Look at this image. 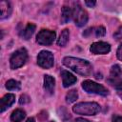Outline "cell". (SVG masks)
I'll list each match as a JSON object with an SVG mask.
<instances>
[{"label": "cell", "instance_id": "1", "mask_svg": "<svg viewBox=\"0 0 122 122\" xmlns=\"http://www.w3.org/2000/svg\"><path fill=\"white\" fill-rule=\"evenodd\" d=\"M63 64L74 72L83 76L90 75L92 71V67L89 61L77 57L67 56L63 59Z\"/></svg>", "mask_w": 122, "mask_h": 122}, {"label": "cell", "instance_id": "2", "mask_svg": "<svg viewBox=\"0 0 122 122\" xmlns=\"http://www.w3.org/2000/svg\"><path fill=\"white\" fill-rule=\"evenodd\" d=\"M72 111L81 115H95L100 112V106L95 102H80L72 107Z\"/></svg>", "mask_w": 122, "mask_h": 122}, {"label": "cell", "instance_id": "3", "mask_svg": "<svg viewBox=\"0 0 122 122\" xmlns=\"http://www.w3.org/2000/svg\"><path fill=\"white\" fill-rule=\"evenodd\" d=\"M28 59V51L26 49L21 48L17 51H15L10 59V65L12 70L18 69L22 67Z\"/></svg>", "mask_w": 122, "mask_h": 122}, {"label": "cell", "instance_id": "4", "mask_svg": "<svg viewBox=\"0 0 122 122\" xmlns=\"http://www.w3.org/2000/svg\"><path fill=\"white\" fill-rule=\"evenodd\" d=\"M82 88L85 92L89 93H94V94H99L102 96H106L109 93V91L102 86L101 84H98L96 82H93L92 80H85L82 82Z\"/></svg>", "mask_w": 122, "mask_h": 122}, {"label": "cell", "instance_id": "5", "mask_svg": "<svg viewBox=\"0 0 122 122\" xmlns=\"http://www.w3.org/2000/svg\"><path fill=\"white\" fill-rule=\"evenodd\" d=\"M72 18L74 23L77 27H83L88 22V13L87 11L82 9L79 4H75L72 8Z\"/></svg>", "mask_w": 122, "mask_h": 122}, {"label": "cell", "instance_id": "6", "mask_svg": "<svg viewBox=\"0 0 122 122\" xmlns=\"http://www.w3.org/2000/svg\"><path fill=\"white\" fill-rule=\"evenodd\" d=\"M54 57L49 51H41L37 55V64L43 69H50L53 66Z\"/></svg>", "mask_w": 122, "mask_h": 122}, {"label": "cell", "instance_id": "7", "mask_svg": "<svg viewBox=\"0 0 122 122\" xmlns=\"http://www.w3.org/2000/svg\"><path fill=\"white\" fill-rule=\"evenodd\" d=\"M55 31L50 30H42L38 32L36 36V41L38 44L43 45V46H48L51 45L54 39H55Z\"/></svg>", "mask_w": 122, "mask_h": 122}, {"label": "cell", "instance_id": "8", "mask_svg": "<svg viewBox=\"0 0 122 122\" xmlns=\"http://www.w3.org/2000/svg\"><path fill=\"white\" fill-rule=\"evenodd\" d=\"M90 51L93 54H106L110 52L111 51V45L107 42L99 41V42H94L91 45Z\"/></svg>", "mask_w": 122, "mask_h": 122}, {"label": "cell", "instance_id": "9", "mask_svg": "<svg viewBox=\"0 0 122 122\" xmlns=\"http://www.w3.org/2000/svg\"><path fill=\"white\" fill-rule=\"evenodd\" d=\"M15 101V95L12 93H8L4 95L0 100V112H5L8 108H10L13 102Z\"/></svg>", "mask_w": 122, "mask_h": 122}, {"label": "cell", "instance_id": "10", "mask_svg": "<svg viewBox=\"0 0 122 122\" xmlns=\"http://www.w3.org/2000/svg\"><path fill=\"white\" fill-rule=\"evenodd\" d=\"M61 76H62V81H63V86L65 88L70 87L71 85H73L76 82V77L71 73L68 71H61Z\"/></svg>", "mask_w": 122, "mask_h": 122}, {"label": "cell", "instance_id": "11", "mask_svg": "<svg viewBox=\"0 0 122 122\" xmlns=\"http://www.w3.org/2000/svg\"><path fill=\"white\" fill-rule=\"evenodd\" d=\"M54 86H55V80L52 76L47 74L44 76V89L47 92L50 94H52L54 92Z\"/></svg>", "mask_w": 122, "mask_h": 122}, {"label": "cell", "instance_id": "12", "mask_svg": "<svg viewBox=\"0 0 122 122\" xmlns=\"http://www.w3.org/2000/svg\"><path fill=\"white\" fill-rule=\"evenodd\" d=\"M11 6L10 4V2L8 1H1L0 2V11H1V15L0 18L1 19H5L8 18L10 13H11Z\"/></svg>", "mask_w": 122, "mask_h": 122}, {"label": "cell", "instance_id": "13", "mask_svg": "<svg viewBox=\"0 0 122 122\" xmlns=\"http://www.w3.org/2000/svg\"><path fill=\"white\" fill-rule=\"evenodd\" d=\"M35 25L34 24H31V23H29L24 30H22L21 31V37L25 40H28L31 37V35L33 34L34 30H35Z\"/></svg>", "mask_w": 122, "mask_h": 122}, {"label": "cell", "instance_id": "14", "mask_svg": "<svg viewBox=\"0 0 122 122\" xmlns=\"http://www.w3.org/2000/svg\"><path fill=\"white\" fill-rule=\"evenodd\" d=\"M72 18V9L70 7L64 6L62 8V13H61V22L63 24L68 23Z\"/></svg>", "mask_w": 122, "mask_h": 122}, {"label": "cell", "instance_id": "15", "mask_svg": "<svg viewBox=\"0 0 122 122\" xmlns=\"http://www.w3.org/2000/svg\"><path fill=\"white\" fill-rule=\"evenodd\" d=\"M26 117V112L22 109H16L10 114V120L12 122H21Z\"/></svg>", "mask_w": 122, "mask_h": 122}, {"label": "cell", "instance_id": "16", "mask_svg": "<svg viewBox=\"0 0 122 122\" xmlns=\"http://www.w3.org/2000/svg\"><path fill=\"white\" fill-rule=\"evenodd\" d=\"M69 37H70V32H69V30L68 29H64L61 33H60V36L57 40V44L58 46L60 47H65L69 41Z\"/></svg>", "mask_w": 122, "mask_h": 122}, {"label": "cell", "instance_id": "17", "mask_svg": "<svg viewBox=\"0 0 122 122\" xmlns=\"http://www.w3.org/2000/svg\"><path fill=\"white\" fill-rule=\"evenodd\" d=\"M20 87H21V84L19 81L10 79L6 82V88L9 91H18V90H20Z\"/></svg>", "mask_w": 122, "mask_h": 122}, {"label": "cell", "instance_id": "18", "mask_svg": "<svg viewBox=\"0 0 122 122\" xmlns=\"http://www.w3.org/2000/svg\"><path fill=\"white\" fill-rule=\"evenodd\" d=\"M110 74H111L112 78H118L119 76H121V74H122V71H121L120 66L117 65V64L113 65V66L111 68Z\"/></svg>", "mask_w": 122, "mask_h": 122}, {"label": "cell", "instance_id": "19", "mask_svg": "<svg viewBox=\"0 0 122 122\" xmlns=\"http://www.w3.org/2000/svg\"><path fill=\"white\" fill-rule=\"evenodd\" d=\"M78 98V93L76 90H71L67 94H66V101L68 103H72L76 101Z\"/></svg>", "mask_w": 122, "mask_h": 122}, {"label": "cell", "instance_id": "20", "mask_svg": "<svg viewBox=\"0 0 122 122\" xmlns=\"http://www.w3.org/2000/svg\"><path fill=\"white\" fill-rule=\"evenodd\" d=\"M109 83L114 87L116 90H119V91H122V79L121 78H111L108 80Z\"/></svg>", "mask_w": 122, "mask_h": 122}, {"label": "cell", "instance_id": "21", "mask_svg": "<svg viewBox=\"0 0 122 122\" xmlns=\"http://www.w3.org/2000/svg\"><path fill=\"white\" fill-rule=\"evenodd\" d=\"M94 30V33H95V35L97 36V37H101V36H104L105 35V33H106V30H105V28L104 27H102V26H100V27H97V28H95V29H93Z\"/></svg>", "mask_w": 122, "mask_h": 122}, {"label": "cell", "instance_id": "22", "mask_svg": "<svg viewBox=\"0 0 122 122\" xmlns=\"http://www.w3.org/2000/svg\"><path fill=\"white\" fill-rule=\"evenodd\" d=\"M29 102H30V97L27 94H23V95L20 96V99H19L20 104H26V103H29Z\"/></svg>", "mask_w": 122, "mask_h": 122}, {"label": "cell", "instance_id": "23", "mask_svg": "<svg viewBox=\"0 0 122 122\" xmlns=\"http://www.w3.org/2000/svg\"><path fill=\"white\" fill-rule=\"evenodd\" d=\"M116 55H117V58H118L119 60H121V61H122V44L118 47V49H117V52H116Z\"/></svg>", "mask_w": 122, "mask_h": 122}, {"label": "cell", "instance_id": "24", "mask_svg": "<svg viewBox=\"0 0 122 122\" xmlns=\"http://www.w3.org/2000/svg\"><path fill=\"white\" fill-rule=\"evenodd\" d=\"M113 36H114L116 39H120V38H122V27L119 28V30L113 34Z\"/></svg>", "mask_w": 122, "mask_h": 122}, {"label": "cell", "instance_id": "25", "mask_svg": "<svg viewBox=\"0 0 122 122\" xmlns=\"http://www.w3.org/2000/svg\"><path fill=\"white\" fill-rule=\"evenodd\" d=\"M112 122H122V116L115 115V116L112 118Z\"/></svg>", "mask_w": 122, "mask_h": 122}, {"label": "cell", "instance_id": "26", "mask_svg": "<svg viewBox=\"0 0 122 122\" xmlns=\"http://www.w3.org/2000/svg\"><path fill=\"white\" fill-rule=\"evenodd\" d=\"M85 4L88 6V7H93V6H95V4H96V2L95 1H86L85 2Z\"/></svg>", "mask_w": 122, "mask_h": 122}, {"label": "cell", "instance_id": "27", "mask_svg": "<svg viewBox=\"0 0 122 122\" xmlns=\"http://www.w3.org/2000/svg\"><path fill=\"white\" fill-rule=\"evenodd\" d=\"M75 122H90V121L87 119H84V118H77L75 120Z\"/></svg>", "mask_w": 122, "mask_h": 122}, {"label": "cell", "instance_id": "28", "mask_svg": "<svg viewBox=\"0 0 122 122\" xmlns=\"http://www.w3.org/2000/svg\"><path fill=\"white\" fill-rule=\"evenodd\" d=\"M25 122H35V120H34V118H33V117H30V118H28Z\"/></svg>", "mask_w": 122, "mask_h": 122}, {"label": "cell", "instance_id": "29", "mask_svg": "<svg viewBox=\"0 0 122 122\" xmlns=\"http://www.w3.org/2000/svg\"><path fill=\"white\" fill-rule=\"evenodd\" d=\"M51 122H54V121H51Z\"/></svg>", "mask_w": 122, "mask_h": 122}]
</instances>
